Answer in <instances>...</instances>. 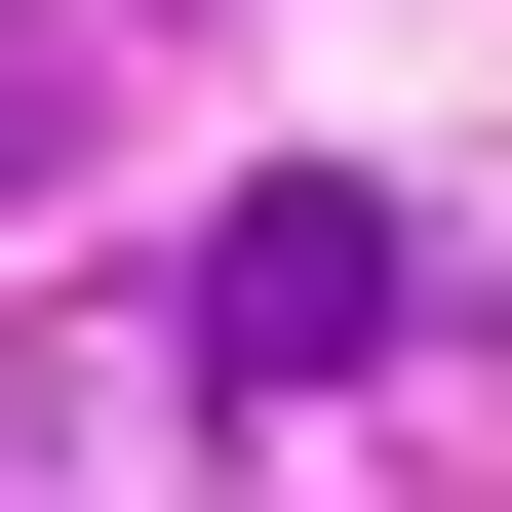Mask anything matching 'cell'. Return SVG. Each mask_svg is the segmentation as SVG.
Returning a JSON list of instances; mask_svg holds the SVG:
<instances>
[{
  "label": "cell",
  "mask_w": 512,
  "mask_h": 512,
  "mask_svg": "<svg viewBox=\"0 0 512 512\" xmlns=\"http://www.w3.org/2000/svg\"><path fill=\"white\" fill-rule=\"evenodd\" d=\"M355 355H394V197H316V158H276L237 237H197V394H355Z\"/></svg>",
  "instance_id": "obj_1"
}]
</instances>
